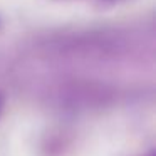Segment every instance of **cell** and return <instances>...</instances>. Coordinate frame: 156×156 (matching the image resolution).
<instances>
[{
    "instance_id": "obj_3",
    "label": "cell",
    "mask_w": 156,
    "mask_h": 156,
    "mask_svg": "<svg viewBox=\"0 0 156 156\" xmlns=\"http://www.w3.org/2000/svg\"><path fill=\"white\" fill-rule=\"evenodd\" d=\"M0 27H2V20H0Z\"/></svg>"
},
{
    "instance_id": "obj_1",
    "label": "cell",
    "mask_w": 156,
    "mask_h": 156,
    "mask_svg": "<svg viewBox=\"0 0 156 156\" xmlns=\"http://www.w3.org/2000/svg\"><path fill=\"white\" fill-rule=\"evenodd\" d=\"M4 104H5V98H4V94L0 92V114H2V111H4Z\"/></svg>"
},
{
    "instance_id": "obj_2",
    "label": "cell",
    "mask_w": 156,
    "mask_h": 156,
    "mask_svg": "<svg viewBox=\"0 0 156 156\" xmlns=\"http://www.w3.org/2000/svg\"><path fill=\"white\" fill-rule=\"evenodd\" d=\"M146 156H154V154H153V153H148V154H146Z\"/></svg>"
}]
</instances>
